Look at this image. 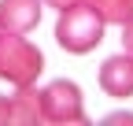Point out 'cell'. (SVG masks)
Segmentation results:
<instances>
[{
    "label": "cell",
    "instance_id": "obj_12",
    "mask_svg": "<svg viewBox=\"0 0 133 126\" xmlns=\"http://www.w3.org/2000/svg\"><path fill=\"white\" fill-rule=\"evenodd\" d=\"M0 34H4V30H0Z\"/></svg>",
    "mask_w": 133,
    "mask_h": 126
},
{
    "label": "cell",
    "instance_id": "obj_2",
    "mask_svg": "<svg viewBox=\"0 0 133 126\" xmlns=\"http://www.w3.org/2000/svg\"><path fill=\"white\" fill-rule=\"evenodd\" d=\"M104 19L81 0V4L74 8H63L59 11V22H56V41H59V48L66 52H74V56H85L92 52L100 41H104Z\"/></svg>",
    "mask_w": 133,
    "mask_h": 126
},
{
    "label": "cell",
    "instance_id": "obj_11",
    "mask_svg": "<svg viewBox=\"0 0 133 126\" xmlns=\"http://www.w3.org/2000/svg\"><path fill=\"white\" fill-rule=\"evenodd\" d=\"M0 122H11V100L0 97Z\"/></svg>",
    "mask_w": 133,
    "mask_h": 126
},
{
    "label": "cell",
    "instance_id": "obj_7",
    "mask_svg": "<svg viewBox=\"0 0 133 126\" xmlns=\"http://www.w3.org/2000/svg\"><path fill=\"white\" fill-rule=\"evenodd\" d=\"M107 26H126L133 19V0H85Z\"/></svg>",
    "mask_w": 133,
    "mask_h": 126
},
{
    "label": "cell",
    "instance_id": "obj_6",
    "mask_svg": "<svg viewBox=\"0 0 133 126\" xmlns=\"http://www.w3.org/2000/svg\"><path fill=\"white\" fill-rule=\"evenodd\" d=\"M11 122H19V126L44 122V111H41V89L19 85V93L11 97Z\"/></svg>",
    "mask_w": 133,
    "mask_h": 126
},
{
    "label": "cell",
    "instance_id": "obj_10",
    "mask_svg": "<svg viewBox=\"0 0 133 126\" xmlns=\"http://www.w3.org/2000/svg\"><path fill=\"white\" fill-rule=\"evenodd\" d=\"M74 4H81V0H44V8H56V11H63V8H74Z\"/></svg>",
    "mask_w": 133,
    "mask_h": 126
},
{
    "label": "cell",
    "instance_id": "obj_1",
    "mask_svg": "<svg viewBox=\"0 0 133 126\" xmlns=\"http://www.w3.org/2000/svg\"><path fill=\"white\" fill-rule=\"evenodd\" d=\"M44 71V56L26 34H0V78L8 85H33Z\"/></svg>",
    "mask_w": 133,
    "mask_h": 126
},
{
    "label": "cell",
    "instance_id": "obj_8",
    "mask_svg": "<svg viewBox=\"0 0 133 126\" xmlns=\"http://www.w3.org/2000/svg\"><path fill=\"white\" fill-rule=\"evenodd\" d=\"M122 48H126V52L133 56V19H129V22L122 26Z\"/></svg>",
    "mask_w": 133,
    "mask_h": 126
},
{
    "label": "cell",
    "instance_id": "obj_5",
    "mask_svg": "<svg viewBox=\"0 0 133 126\" xmlns=\"http://www.w3.org/2000/svg\"><path fill=\"white\" fill-rule=\"evenodd\" d=\"M44 0H0V30L8 34H30L37 30Z\"/></svg>",
    "mask_w": 133,
    "mask_h": 126
},
{
    "label": "cell",
    "instance_id": "obj_9",
    "mask_svg": "<svg viewBox=\"0 0 133 126\" xmlns=\"http://www.w3.org/2000/svg\"><path fill=\"white\" fill-rule=\"evenodd\" d=\"M104 122H126V126H133V111H111Z\"/></svg>",
    "mask_w": 133,
    "mask_h": 126
},
{
    "label": "cell",
    "instance_id": "obj_4",
    "mask_svg": "<svg viewBox=\"0 0 133 126\" xmlns=\"http://www.w3.org/2000/svg\"><path fill=\"white\" fill-rule=\"evenodd\" d=\"M100 89L107 97H115V100L133 97V56L129 52L104 59V67H100Z\"/></svg>",
    "mask_w": 133,
    "mask_h": 126
},
{
    "label": "cell",
    "instance_id": "obj_3",
    "mask_svg": "<svg viewBox=\"0 0 133 126\" xmlns=\"http://www.w3.org/2000/svg\"><path fill=\"white\" fill-rule=\"evenodd\" d=\"M41 111L44 122H85V108H81V89L66 78H56L41 89Z\"/></svg>",
    "mask_w": 133,
    "mask_h": 126
}]
</instances>
